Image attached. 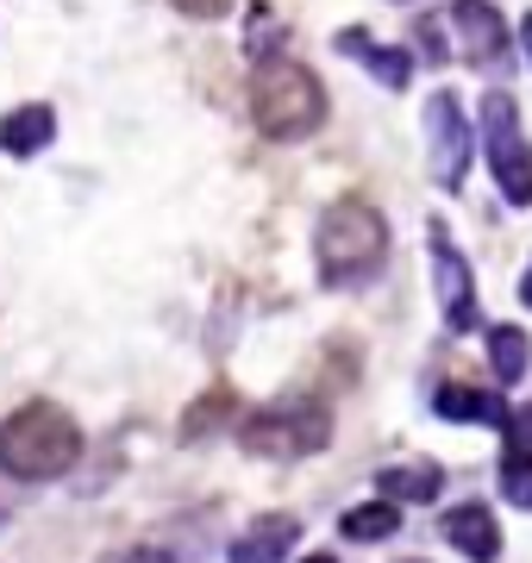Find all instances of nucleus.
I'll use <instances>...</instances> for the list:
<instances>
[{
	"label": "nucleus",
	"instance_id": "ddd939ff",
	"mask_svg": "<svg viewBox=\"0 0 532 563\" xmlns=\"http://www.w3.org/2000/svg\"><path fill=\"white\" fill-rule=\"evenodd\" d=\"M376 488H383V501H439V488H445V470L439 463H389L383 476H376Z\"/></svg>",
	"mask_w": 532,
	"mask_h": 563
},
{
	"label": "nucleus",
	"instance_id": "2eb2a0df",
	"mask_svg": "<svg viewBox=\"0 0 532 563\" xmlns=\"http://www.w3.org/2000/svg\"><path fill=\"white\" fill-rule=\"evenodd\" d=\"M339 532H345L351 544H383L389 532H401V507L395 501H364V507H351L345 520H339Z\"/></svg>",
	"mask_w": 532,
	"mask_h": 563
},
{
	"label": "nucleus",
	"instance_id": "9b49d317",
	"mask_svg": "<svg viewBox=\"0 0 532 563\" xmlns=\"http://www.w3.org/2000/svg\"><path fill=\"white\" fill-rule=\"evenodd\" d=\"M332 44H339L345 57H357V63H364V69H369L376 81H383V88H408V76H413V57H408V51H395V44H376V38L364 32V25H351V32H339Z\"/></svg>",
	"mask_w": 532,
	"mask_h": 563
},
{
	"label": "nucleus",
	"instance_id": "7ed1b4c3",
	"mask_svg": "<svg viewBox=\"0 0 532 563\" xmlns=\"http://www.w3.org/2000/svg\"><path fill=\"white\" fill-rule=\"evenodd\" d=\"M313 257L326 288H364L383 263H389V225L364 201H339L313 232Z\"/></svg>",
	"mask_w": 532,
	"mask_h": 563
},
{
	"label": "nucleus",
	"instance_id": "f03ea898",
	"mask_svg": "<svg viewBox=\"0 0 532 563\" xmlns=\"http://www.w3.org/2000/svg\"><path fill=\"white\" fill-rule=\"evenodd\" d=\"M326 120V88L313 69H301L295 57H264L251 76V125L276 144H295L320 132Z\"/></svg>",
	"mask_w": 532,
	"mask_h": 563
},
{
	"label": "nucleus",
	"instance_id": "a211bd4d",
	"mask_svg": "<svg viewBox=\"0 0 532 563\" xmlns=\"http://www.w3.org/2000/svg\"><path fill=\"white\" fill-rule=\"evenodd\" d=\"M501 495L513 507H532V457L527 451H508V463H501Z\"/></svg>",
	"mask_w": 532,
	"mask_h": 563
},
{
	"label": "nucleus",
	"instance_id": "39448f33",
	"mask_svg": "<svg viewBox=\"0 0 532 563\" xmlns=\"http://www.w3.org/2000/svg\"><path fill=\"white\" fill-rule=\"evenodd\" d=\"M483 144H489L495 188H501L513 207H532V144H527V132H520V107H513L501 88L483 95Z\"/></svg>",
	"mask_w": 532,
	"mask_h": 563
},
{
	"label": "nucleus",
	"instance_id": "9d476101",
	"mask_svg": "<svg viewBox=\"0 0 532 563\" xmlns=\"http://www.w3.org/2000/svg\"><path fill=\"white\" fill-rule=\"evenodd\" d=\"M301 544V520L295 514H264V520H251L232 544V563H282L288 551Z\"/></svg>",
	"mask_w": 532,
	"mask_h": 563
},
{
	"label": "nucleus",
	"instance_id": "412c9836",
	"mask_svg": "<svg viewBox=\"0 0 532 563\" xmlns=\"http://www.w3.org/2000/svg\"><path fill=\"white\" fill-rule=\"evenodd\" d=\"M107 563H169V551H151V544H138V551H120V558Z\"/></svg>",
	"mask_w": 532,
	"mask_h": 563
},
{
	"label": "nucleus",
	"instance_id": "aec40b11",
	"mask_svg": "<svg viewBox=\"0 0 532 563\" xmlns=\"http://www.w3.org/2000/svg\"><path fill=\"white\" fill-rule=\"evenodd\" d=\"M232 0H176V13H188V20H220Z\"/></svg>",
	"mask_w": 532,
	"mask_h": 563
},
{
	"label": "nucleus",
	"instance_id": "4be33fe9",
	"mask_svg": "<svg viewBox=\"0 0 532 563\" xmlns=\"http://www.w3.org/2000/svg\"><path fill=\"white\" fill-rule=\"evenodd\" d=\"M520 295H527V307H532V276H527V282H520Z\"/></svg>",
	"mask_w": 532,
	"mask_h": 563
},
{
	"label": "nucleus",
	"instance_id": "20e7f679",
	"mask_svg": "<svg viewBox=\"0 0 532 563\" xmlns=\"http://www.w3.org/2000/svg\"><path fill=\"white\" fill-rule=\"evenodd\" d=\"M239 444L251 457H269V463H295V457H313L332 444V413L313 401H282V407H264L239 426Z\"/></svg>",
	"mask_w": 532,
	"mask_h": 563
},
{
	"label": "nucleus",
	"instance_id": "b1692460",
	"mask_svg": "<svg viewBox=\"0 0 532 563\" xmlns=\"http://www.w3.org/2000/svg\"><path fill=\"white\" fill-rule=\"evenodd\" d=\"M527 51H532V13H527Z\"/></svg>",
	"mask_w": 532,
	"mask_h": 563
},
{
	"label": "nucleus",
	"instance_id": "f3484780",
	"mask_svg": "<svg viewBox=\"0 0 532 563\" xmlns=\"http://www.w3.org/2000/svg\"><path fill=\"white\" fill-rule=\"evenodd\" d=\"M225 413H232V395H225V388H213L207 401H195V407H188L182 439H213V432L225 426Z\"/></svg>",
	"mask_w": 532,
	"mask_h": 563
},
{
	"label": "nucleus",
	"instance_id": "1a4fd4ad",
	"mask_svg": "<svg viewBox=\"0 0 532 563\" xmlns=\"http://www.w3.org/2000/svg\"><path fill=\"white\" fill-rule=\"evenodd\" d=\"M439 532H445V539L457 544L470 563H495V558H501V526H495L489 507H476V501L451 507L445 520H439Z\"/></svg>",
	"mask_w": 532,
	"mask_h": 563
},
{
	"label": "nucleus",
	"instance_id": "dca6fc26",
	"mask_svg": "<svg viewBox=\"0 0 532 563\" xmlns=\"http://www.w3.org/2000/svg\"><path fill=\"white\" fill-rule=\"evenodd\" d=\"M489 363H495V376L513 388L520 376H527V363H532V339L520 332V325H495L489 332Z\"/></svg>",
	"mask_w": 532,
	"mask_h": 563
},
{
	"label": "nucleus",
	"instance_id": "6e6552de",
	"mask_svg": "<svg viewBox=\"0 0 532 563\" xmlns=\"http://www.w3.org/2000/svg\"><path fill=\"white\" fill-rule=\"evenodd\" d=\"M432 282H439L445 325H451V332H470V325H476V282H470V263L445 244V232H432Z\"/></svg>",
	"mask_w": 532,
	"mask_h": 563
},
{
	"label": "nucleus",
	"instance_id": "f8f14e48",
	"mask_svg": "<svg viewBox=\"0 0 532 563\" xmlns=\"http://www.w3.org/2000/svg\"><path fill=\"white\" fill-rule=\"evenodd\" d=\"M57 139V113H51V107H13V113H7V120H0V151H7V157H38L44 144Z\"/></svg>",
	"mask_w": 532,
	"mask_h": 563
},
{
	"label": "nucleus",
	"instance_id": "4468645a",
	"mask_svg": "<svg viewBox=\"0 0 532 563\" xmlns=\"http://www.w3.org/2000/svg\"><path fill=\"white\" fill-rule=\"evenodd\" d=\"M432 407H439V420H464V426H501V420H508V407L495 401V395L464 388V383L439 388V395H432Z\"/></svg>",
	"mask_w": 532,
	"mask_h": 563
},
{
	"label": "nucleus",
	"instance_id": "f257e3e1",
	"mask_svg": "<svg viewBox=\"0 0 532 563\" xmlns=\"http://www.w3.org/2000/svg\"><path fill=\"white\" fill-rule=\"evenodd\" d=\"M82 457V426L51 401H25L13 420L0 426V470L13 483H51Z\"/></svg>",
	"mask_w": 532,
	"mask_h": 563
},
{
	"label": "nucleus",
	"instance_id": "6ab92c4d",
	"mask_svg": "<svg viewBox=\"0 0 532 563\" xmlns=\"http://www.w3.org/2000/svg\"><path fill=\"white\" fill-rule=\"evenodd\" d=\"M501 432H508L513 451H527L532 457V407H508V420H501Z\"/></svg>",
	"mask_w": 532,
	"mask_h": 563
},
{
	"label": "nucleus",
	"instance_id": "5701e85b",
	"mask_svg": "<svg viewBox=\"0 0 532 563\" xmlns=\"http://www.w3.org/2000/svg\"><path fill=\"white\" fill-rule=\"evenodd\" d=\"M301 563H332V558H326V551H313V558H301Z\"/></svg>",
	"mask_w": 532,
	"mask_h": 563
},
{
	"label": "nucleus",
	"instance_id": "423d86ee",
	"mask_svg": "<svg viewBox=\"0 0 532 563\" xmlns=\"http://www.w3.org/2000/svg\"><path fill=\"white\" fill-rule=\"evenodd\" d=\"M426 151H432V176L457 188L464 169H470V120H464L457 95H432L426 101Z\"/></svg>",
	"mask_w": 532,
	"mask_h": 563
},
{
	"label": "nucleus",
	"instance_id": "0eeeda50",
	"mask_svg": "<svg viewBox=\"0 0 532 563\" xmlns=\"http://www.w3.org/2000/svg\"><path fill=\"white\" fill-rule=\"evenodd\" d=\"M445 32H451V51L464 63H495L508 51V25H501V13L489 0H457L445 13Z\"/></svg>",
	"mask_w": 532,
	"mask_h": 563
}]
</instances>
